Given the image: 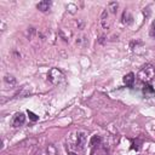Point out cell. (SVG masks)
Returning <instances> with one entry per match:
<instances>
[{
	"label": "cell",
	"mask_w": 155,
	"mask_h": 155,
	"mask_svg": "<svg viewBox=\"0 0 155 155\" xmlns=\"http://www.w3.org/2000/svg\"><path fill=\"white\" fill-rule=\"evenodd\" d=\"M47 79H48L52 84H59V82L64 79V75H63V73H62L58 68H52V69L47 73Z\"/></svg>",
	"instance_id": "obj_2"
},
{
	"label": "cell",
	"mask_w": 155,
	"mask_h": 155,
	"mask_svg": "<svg viewBox=\"0 0 155 155\" xmlns=\"http://www.w3.org/2000/svg\"><path fill=\"white\" fill-rule=\"evenodd\" d=\"M4 80H5V82H7V84H10V85H15V84H16V79H15L12 75H6V76L4 78Z\"/></svg>",
	"instance_id": "obj_12"
},
{
	"label": "cell",
	"mask_w": 155,
	"mask_h": 155,
	"mask_svg": "<svg viewBox=\"0 0 155 155\" xmlns=\"http://www.w3.org/2000/svg\"><path fill=\"white\" fill-rule=\"evenodd\" d=\"M86 139H87V133L85 131L76 132V147L79 149H84V147L86 145Z\"/></svg>",
	"instance_id": "obj_3"
},
{
	"label": "cell",
	"mask_w": 155,
	"mask_h": 155,
	"mask_svg": "<svg viewBox=\"0 0 155 155\" xmlns=\"http://www.w3.org/2000/svg\"><path fill=\"white\" fill-rule=\"evenodd\" d=\"M51 5H52L51 1L44 0V1H40V2L36 4V8H38L39 11H41V12H46V11H48V10L51 8Z\"/></svg>",
	"instance_id": "obj_7"
},
{
	"label": "cell",
	"mask_w": 155,
	"mask_h": 155,
	"mask_svg": "<svg viewBox=\"0 0 155 155\" xmlns=\"http://www.w3.org/2000/svg\"><path fill=\"white\" fill-rule=\"evenodd\" d=\"M47 153H48V155H57V154H58V153H57V149L54 148L53 144H50V145L47 147Z\"/></svg>",
	"instance_id": "obj_13"
},
{
	"label": "cell",
	"mask_w": 155,
	"mask_h": 155,
	"mask_svg": "<svg viewBox=\"0 0 155 155\" xmlns=\"http://www.w3.org/2000/svg\"><path fill=\"white\" fill-rule=\"evenodd\" d=\"M68 155H78V154H76V153H74V151H69V153H68Z\"/></svg>",
	"instance_id": "obj_16"
},
{
	"label": "cell",
	"mask_w": 155,
	"mask_h": 155,
	"mask_svg": "<svg viewBox=\"0 0 155 155\" xmlns=\"http://www.w3.org/2000/svg\"><path fill=\"white\" fill-rule=\"evenodd\" d=\"M117 6H119L117 2H109V5H108V10L110 11V13H116Z\"/></svg>",
	"instance_id": "obj_11"
},
{
	"label": "cell",
	"mask_w": 155,
	"mask_h": 155,
	"mask_svg": "<svg viewBox=\"0 0 155 155\" xmlns=\"http://www.w3.org/2000/svg\"><path fill=\"white\" fill-rule=\"evenodd\" d=\"M27 114H28L29 119H30V120H33V121H36V120L39 119V116H38L36 114H34L33 111H30V110H28V111H27Z\"/></svg>",
	"instance_id": "obj_15"
},
{
	"label": "cell",
	"mask_w": 155,
	"mask_h": 155,
	"mask_svg": "<svg viewBox=\"0 0 155 155\" xmlns=\"http://www.w3.org/2000/svg\"><path fill=\"white\" fill-rule=\"evenodd\" d=\"M132 19H133V17H132V15L128 12V11H124V13H122V17H121V22L124 23V24H126V25H128V24H131L132 23Z\"/></svg>",
	"instance_id": "obj_9"
},
{
	"label": "cell",
	"mask_w": 155,
	"mask_h": 155,
	"mask_svg": "<svg viewBox=\"0 0 155 155\" xmlns=\"http://www.w3.org/2000/svg\"><path fill=\"white\" fill-rule=\"evenodd\" d=\"M134 74L133 73H128V74H126L125 76H124V84L127 86V87H132L133 86V84H134Z\"/></svg>",
	"instance_id": "obj_8"
},
{
	"label": "cell",
	"mask_w": 155,
	"mask_h": 155,
	"mask_svg": "<svg viewBox=\"0 0 155 155\" xmlns=\"http://www.w3.org/2000/svg\"><path fill=\"white\" fill-rule=\"evenodd\" d=\"M91 155H108V150L103 144H98L92 148Z\"/></svg>",
	"instance_id": "obj_6"
},
{
	"label": "cell",
	"mask_w": 155,
	"mask_h": 155,
	"mask_svg": "<svg viewBox=\"0 0 155 155\" xmlns=\"http://www.w3.org/2000/svg\"><path fill=\"white\" fill-rule=\"evenodd\" d=\"M155 79V67L151 64H145L139 71H138V80L149 84Z\"/></svg>",
	"instance_id": "obj_1"
},
{
	"label": "cell",
	"mask_w": 155,
	"mask_h": 155,
	"mask_svg": "<svg viewBox=\"0 0 155 155\" xmlns=\"http://www.w3.org/2000/svg\"><path fill=\"white\" fill-rule=\"evenodd\" d=\"M101 24L104 29H109L110 25H111V19H110V15H109V11L105 8L103 12H102V16H101Z\"/></svg>",
	"instance_id": "obj_4"
},
{
	"label": "cell",
	"mask_w": 155,
	"mask_h": 155,
	"mask_svg": "<svg viewBox=\"0 0 155 155\" xmlns=\"http://www.w3.org/2000/svg\"><path fill=\"white\" fill-rule=\"evenodd\" d=\"M149 35L151 38H155V19L151 22V24L149 27Z\"/></svg>",
	"instance_id": "obj_14"
},
{
	"label": "cell",
	"mask_w": 155,
	"mask_h": 155,
	"mask_svg": "<svg viewBox=\"0 0 155 155\" xmlns=\"http://www.w3.org/2000/svg\"><path fill=\"white\" fill-rule=\"evenodd\" d=\"M98 144H102V138H101V136H98V134L92 136L91 139H90V147L93 148V147H96V145H98Z\"/></svg>",
	"instance_id": "obj_10"
},
{
	"label": "cell",
	"mask_w": 155,
	"mask_h": 155,
	"mask_svg": "<svg viewBox=\"0 0 155 155\" xmlns=\"http://www.w3.org/2000/svg\"><path fill=\"white\" fill-rule=\"evenodd\" d=\"M24 122H25V115H24L23 113H17V114L13 116L11 125H12V127H19V126H22Z\"/></svg>",
	"instance_id": "obj_5"
}]
</instances>
